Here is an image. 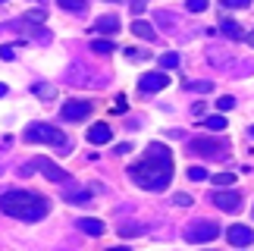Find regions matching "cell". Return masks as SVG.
<instances>
[{"label": "cell", "instance_id": "obj_22", "mask_svg": "<svg viewBox=\"0 0 254 251\" xmlns=\"http://www.w3.org/2000/svg\"><path fill=\"white\" fill-rule=\"evenodd\" d=\"M204 129H213V132H220V129H226V120H223L220 113H217V117H207V120H204Z\"/></svg>", "mask_w": 254, "mask_h": 251}, {"label": "cell", "instance_id": "obj_20", "mask_svg": "<svg viewBox=\"0 0 254 251\" xmlns=\"http://www.w3.org/2000/svg\"><path fill=\"white\" fill-rule=\"evenodd\" d=\"M91 51L94 54H113V41L110 38H97V41H91Z\"/></svg>", "mask_w": 254, "mask_h": 251}, {"label": "cell", "instance_id": "obj_8", "mask_svg": "<svg viewBox=\"0 0 254 251\" xmlns=\"http://www.w3.org/2000/svg\"><path fill=\"white\" fill-rule=\"evenodd\" d=\"M88 113H91V104H88V101H66L60 107V117L66 123H79V120L88 117Z\"/></svg>", "mask_w": 254, "mask_h": 251}, {"label": "cell", "instance_id": "obj_23", "mask_svg": "<svg viewBox=\"0 0 254 251\" xmlns=\"http://www.w3.org/2000/svg\"><path fill=\"white\" fill-rule=\"evenodd\" d=\"M44 19H47V13H44L41 6H38V9H28V13H25V22H35V25H41Z\"/></svg>", "mask_w": 254, "mask_h": 251}, {"label": "cell", "instance_id": "obj_31", "mask_svg": "<svg viewBox=\"0 0 254 251\" xmlns=\"http://www.w3.org/2000/svg\"><path fill=\"white\" fill-rule=\"evenodd\" d=\"M13 57H16V47L13 44H3V47H0V60H13Z\"/></svg>", "mask_w": 254, "mask_h": 251}, {"label": "cell", "instance_id": "obj_37", "mask_svg": "<svg viewBox=\"0 0 254 251\" xmlns=\"http://www.w3.org/2000/svg\"><path fill=\"white\" fill-rule=\"evenodd\" d=\"M248 44H251V47H254V32H251V35H248Z\"/></svg>", "mask_w": 254, "mask_h": 251}, {"label": "cell", "instance_id": "obj_9", "mask_svg": "<svg viewBox=\"0 0 254 251\" xmlns=\"http://www.w3.org/2000/svg\"><path fill=\"white\" fill-rule=\"evenodd\" d=\"M210 201L217 204L220 210H226V214H232V210H239V204H242V195L239 191H232V188H223V191H213L210 195Z\"/></svg>", "mask_w": 254, "mask_h": 251}, {"label": "cell", "instance_id": "obj_33", "mask_svg": "<svg viewBox=\"0 0 254 251\" xmlns=\"http://www.w3.org/2000/svg\"><path fill=\"white\" fill-rule=\"evenodd\" d=\"M129 6H132V13H135V16H141V13H144V6H148V0H132Z\"/></svg>", "mask_w": 254, "mask_h": 251}, {"label": "cell", "instance_id": "obj_32", "mask_svg": "<svg viewBox=\"0 0 254 251\" xmlns=\"http://www.w3.org/2000/svg\"><path fill=\"white\" fill-rule=\"evenodd\" d=\"M173 204H176V207H189V204H191V198L179 191V195H173Z\"/></svg>", "mask_w": 254, "mask_h": 251}, {"label": "cell", "instance_id": "obj_17", "mask_svg": "<svg viewBox=\"0 0 254 251\" xmlns=\"http://www.w3.org/2000/svg\"><path fill=\"white\" fill-rule=\"evenodd\" d=\"M185 91L207 94V91H213V82H207V79H185Z\"/></svg>", "mask_w": 254, "mask_h": 251}, {"label": "cell", "instance_id": "obj_15", "mask_svg": "<svg viewBox=\"0 0 254 251\" xmlns=\"http://www.w3.org/2000/svg\"><path fill=\"white\" fill-rule=\"evenodd\" d=\"M79 229H82L85 236H101L107 226L101 223V220H94V217H85V220H79Z\"/></svg>", "mask_w": 254, "mask_h": 251}, {"label": "cell", "instance_id": "obj_38", "mask_svg": "<svg viewBox=\"0 0 254 251\" xmlns=\"http://www.w3.org/2000/svg\"><path fill=\"white\" fill-rule=\"evenodd\" d=\"M32 3H44V0H32Z\"/></svg>", "mask_w": 254, "mask_h": 251}, {"label": "cell", "instance_id": "obj_6", "mask_svg": "<svg viewBox=\"0 0 254 251\" xmlns=\"http://www.w3.org/2000/svg\"><path fill=\"white\" fill-rule=\"evenodd\" d=\"M32 170H41V173H44V176L51 179V182H60V186H69V179H72L69 173H66V170H60L54 160H47V157H38L35 163H28V167H22V173H32Z\"/></svg>", "mask_w": 254, "mask_h": 251}, {"label": "cell", "instance_id": "obj_30", "mask_svg": "<svg viewBox=\"0 0 254 251\" xmlns=\"http://www.w3.org/2000/svg\"><path fill=\"white\" fill-rule=\"evenodd\" d=\"M220 3H223V6H229V9H245L251 0H220Z\"/></svg>", "mask_w": 254, "mask_h": 251}, {"label": "cell", "instance_id": "obj_25", "mask_svg": "<svg viewBox=\"0 0 254 251\" xmlns=\"http://www.w3.org/2000/svg\"><path fill=\"white\" fill-rule=\"evenodd\" d=\"M232 107H236V98H232V94H223V98L217 101V110H220V113H226V110H232Z\"/></svg>", "mask_w": 254, "mask_h": 251}, {"label": "cell", "instance_id": "obj_39", "mask_svg": "<svg viewBox=\"0 0 254 251\" xmlns=\"http://www.w3.org/2000/svg\"><path fill=\"white\" fill-rule=\"evenodd\" d=\"M251 138H254V129H251Z\"/></svg>", "mask_w": 254, "mask_h": 251}, {"label": "cell", "instance_id": "obj_27", "mask_svg": "<svg viewBox=\"0 0 254 251\" xmlns=\"http://www.w3.org/2000/svg\"><path fill=\"white\" fill-rule=\"evenodd\" d=\"M189 179L191 182H204V179H210V176H207V170H204V167H191L189 170Z\"/></svg>", "mask_w": 254, "mask_h": 251}, {"label": "cell", "instance_id": "obj_14", "mask_svg": "<svg viewBox=\"0 0 254 251\" xmlns=\"http://www.w3.org/2000/svg\"><path fill=\"white\" fill-rule=\"evenodd\" d=\"M132 35H135V38H144V41H154V38H157L154 25L144 22V19H135V22H132Z\"/></svg>", "mask_w": 254, "mask_h": 251}, {"label": "cell", "instance_id": "obj_34", "mask_svg": "<svg viewBox=\"0 0 254 251\" xmlns=\"http://www.w3.org/2000/svg\"><path fill=\"white\" fill-rule=\"evenodd\" d=\"M126 57H129V60H144V51H138V47H129V51H126Z\"/></svg>", "mask_w": 254, "mask_h": 251}, {"label": "cell", "instance_id": "obj_16", "mask_svg": "<svg viewBox=\"0 0 254 251\" xmlns=\"http://www.w3.org/2000/svg\"><path fill=\"white\" fill-rule=\"evenodd\" d=\"M32 91H35L41 101H54V98H57V85H51V82H35Z\"/></svg>", "mask_w": 254, "mask_h": 251}, {"label": "cell", "instance_id": "obj_35", "mask_svg": "<svg viewBox=\"0 0 254 251\" xmlns=\"http://www.w3.org/2000/svg\"><path fill=\"white\" fill-rule=\"evenodd\" d=\"M107 251H129V248H126V245H116V248H107Z\"/></svg>", "mask_w": 254, "mask_h": 251}, {"label": "cell", "instance_id": "obj_24", "mask_svg": "<svg viewBox=\"0 0 254 251\" xmlns=\"http://www.w3.org/2000/svg\"><path fill=\"white\" fill-rule=\"evenodd\" d=\"M232 182H236L232 173H217V176H213V186H220V188H229Z\"/></svg>", "mask_w": 254, "mask_h": 251}, {"label": "cell", "instance_id": "obj_41", "mask_svg": "<svg viewBox=\"0 0 254 251\" xmlns=\"http://www.w3.org/2000/svg\"><path fill=\"white\" fill-rule=\"evenodd\" d=\"M239 251H245V248H239Z\"/></svg>", "mask_w": 254, "mask_h": 251}, {"label": "cell", "instance_id": "obj_29", "mask_svg": "<svg viewBox=\"0 0 254 251\" xmlns=\"http://www.w3.org/2000/svg\"><path fill=\"white\" fill-rule=\"evenodd\" d=\"M185 6H189L191 13H204V9H207V0H189Z\"/></svg>", "mask_w": 254, "mask_h": 251}, {"label": "cell", "instance_id": "obj_5", "mask_svg": "<svg viewBox=\"0 0 254 251\" xmlns=\"http://www.w3.org/2000/svg\"><path fill=\"white\" fill-rule=\"evenodd\" d=\"M220 236V226L213 220H194L191 226H185V242H213Z\"/></svg>", "mask_w": 254, "mask_h": 251}, {"label": "cell", "instance_id": "obj_11", "mask_svg": "<svg viewBox=\"0 0 254 251\" xmlns=\"http://www.w3.org/2000/svg\"><path fill=\"white\" fill-rule=\"evenodd\" d=\"M110 138H113V129L107 123H94L91 129H88V141L91 144H107Z\"/></svg>", "mask_w": 254, "mask_h": 251}, {"label": "cell", "instance_id": "obj_7", "mask_svg": "<svg viewBox=\"0 0 254 251\" xmlns=\"http://www.w3.org/2000/svg\"><path fill=\"white\" fill-rule=\"evenodd\" d=\"M170 85V79H167V72L163 69H157V72H144L141 79H138V88L144 91V94H154V91H163Z\"/></svg>", "mask_w": 254, "mask_h": 251}, {"label": "cell", "instance_id": "obj_18", "mask_svg": "<svg viewBox=\"0 0 254 251\" xmlns=\"http://www.w3.org/2000/svg\"><path fill=\"white\" fill-rule=\"evenodd\" d=\"M57 6L66 9V13H85L88 0H57Z\"/></svg>", "mask_w": 254, "mask_h": 251}, {"label": "cell", "instance_id": "obj_4", "mask_svg": "<svg viewBox=\"0 0 254 251\" xmlns=\"http://www.w3.org/2000/svg\"><path fill=\"white\" fill-rule=\"evenodd\" d=\"M226 151H229V144L220 141V138H210V135H201V138L189 141V154H198V157L220 160V157H226Z\"/></svg>", "mask_w": 254, "mask_h": 251}, {"label": "cell", "instance_id": "obj_19", "mask_svg": "<svg viewBox=\"0 0 254 251\" xmlns=\"http://www.w3.org/2000/svg\"><path fill=\"white\" fill-rule=\"evenodd\" d=\"M157 25H163L167 32H176V28H179V19H176L173 13H163V9H160V13H157Z\"/></svg>", "mask_w": 254, "mask_h": 251}, {"label": "cell", "instance_id": "obj_36", "mask_svg": "<svg viewBox=\"0 0 254 251\" xmlns=\"http://www.w3.org/2000/svg\"><path fill=\"white\" fill-rule=\"evenodd\" d=\"M0 98H6V85L3 82H0Z\"/></svg>", "mask_w": 254, "mask_h": 251}, {"label": "cell", "instance_id": "obj_26", "mask_svg": "<svg viewBox=\"0 0 254 251\" xmlns=\"http://www.w3.org/2000/svg\"><path fill=\"white\" fill-rule=\"evenodd\" d=\"M91 198V191H66V201H75V204H85Z\"/></svg>", "mask_w": 254, "mask_h": 251}, {"label": "cell", "instance_id": "obj_3", "mask_svg": "<svg viewBox=\"0 0 254 251\" xmlns=\"http://www.w3.org/2000/svg\"><path fill=\"white\" fill-rule=\"evenodd\" d=\"M22 138L28 144H57V148H69V141H66V135L60 129H54V126H47V123H32L28 129L22 132Z\"/></svg>", "mask_w": 254, "mask_h": 251}, {"label": "cell", "instance_id": "obj_12", "mask_svg": "<svg viewBox=\"0 0 254 251\" xmlns=\"http://www.w3.org/2000/svg\"><path fill=\"white\" fill-rule=\"evenodd\" d=\"M94 32H101V35H116V32H120V16H116V13L101 16V19L94 22Z\"/></svg>", "mask_w": 254, "mask_h": 251}, {"label": "cell", "instance_id": "obj_28", "mask_svg": "<svg viewBox=\"0 0 254 251\" xmlns=\"http://www.w3.org/2000/svg\"><path fill=\"white\" fill-rule=\"evenodd\" d=\"M144 233V229L141 226H135V223H126L123 229H120V236H126V239H132V236H141Z\"/></svg>", "mask_w": 254, "mask_h": 251}, {"label": "cell", "instance_id": "obj_21", "mask_svg": "<svg viewBox=\"0 0 254 251\" xmlns=\"http://www.w3.org/2000/svg\"><path fill=\"white\" fill-rule=\"evenodd\" d=\"M160 69L167 72V69H176V66H179V54H160Z\"/></svg>", "mask_w": 254, "mask_h": 251}, {"label": "cell", "instance_id": "obj_10", "mask_svg": "<svg viewBox=\"0 0 254 251\" xmlns=\"http://www.w3.org/2000/svg\"><path fill=\"white\" fill-rule=\"evenodd\" d=\"M226 239H229V245L245 248V245H251V242H254V229L236 223V226H229V229H226Z\"/></svg>", "mask_w": 254, "mask_h": 251}, {"label": "cell", "instance_id": "obj_13", "mask_svg": "<svg viewBox=\"0 0 254 251\" xmlns=\"http://www.w3.org/2000/svg\"><path fill=\"white\" fill-rule=\"evenodd\" d=\"M220 32L229 38V41H242V38H248L245 32H242V25L239 22H232V19H223L220 22Z\"/></svg>", "mask_w": 254, "mask_h": 251}, {"label": "cell", "instance_id": "obj_40", "mask_svg": "<svg viewBox=\"0 0 254 251\" xmlns=\"http://www.w3.org/2000/svg\"><path fill=\"white\" fill-rule=\"evenodd\" d=\"M0 3H6V0H0Z\"/></svg>", "mask_w": 254, "mask_h": 251}, {"label": "cell", "instance_id": "obj_1", "mask_svg": "<svg viewBox=\"0 0 254 251\" xmlns=\"http://www.w3.org/2000/svg\"><path fill=\"white\" fill-rule=\"evenodd\" d=\"M129 179L144 191H163L173 179V154L167 144L151 141L144 157L129 167Z\"/></svg>", "mask_w": 254, "mask_h": 251}, {"label": "cell", "instance_id": "obj_2", "mask_svg": "<svg viewBox=\"0 0 254 251\" xmlns=\"http://www.w3.org/2000/svg\"><path fill=\"white\" fill-rule=\"evenodd\" d=\"M0 210H3L6 217H16V220H25V223H35V220H44L51 204H47L44 195H38V191H6V195H0Z\"/></svg>", "mask_w": 254, "mask_h": 251}]
</instances>
